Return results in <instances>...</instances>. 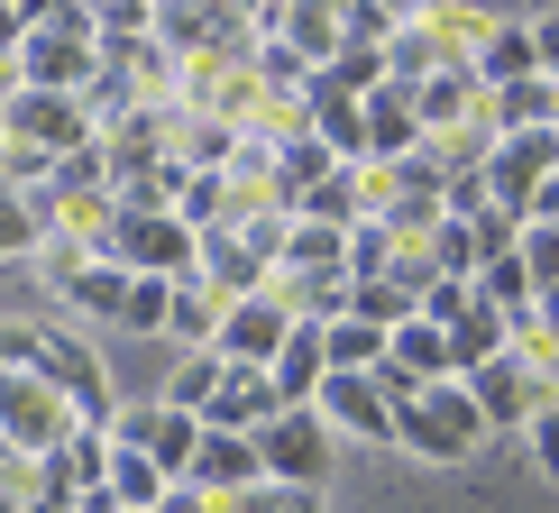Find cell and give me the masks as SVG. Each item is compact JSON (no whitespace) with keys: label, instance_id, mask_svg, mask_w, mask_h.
Here are the masks:
<instances>
[{"label":"cell","instance_id":"1","mask_svg":"<svg viewBox=\"0 0 559 513\" xmlns=\"http://www.w3.org/2000/svg\"><path fill=\"white\" fill-rule=\"evenodd\" d=\"M102 74V19H92V0H74L64 19H46V28L10 37V92H92Z\"/></svg>","mask_w":559,"mask_h":513},{"label":"cell","instance_id":"2","mask_svg":"<svg viewBox=\"0 0 559 513\" xmlns=\"http://www.w3.org/2000/svg\"><path fill=\"white\" fill-rule=\"evenodd\" d=\"M486 431H496V422L477 413V385H468V377L423 385V394L404 404V450H413V458H431V468H459V458H468Z\"/></svg>","mask_w":559,"mask_h":513},{"label":"cell","instance_id":"3","mask_svg":"<svg viewBox=\"0 0 559 513\" xmlns=\"http://www.w3.org/2000/svg\"><path fill=\"white\" fill-rule=\"evenodd\" d=\"M258 450H266V477H275V486H331V468H340V422H331L321 404H285V413L258 431Z\"/></svg>","mask_w":559,"mask_h":513},{"label":"cell","instance_id":"4","mask_svg":"<svg viewBox=\"0 0 559 513\" xmlns=\"http://www.w3.org/2000/svg\"><path fill=\"white\" fill-rule=\"evenodd\" d=\"M110 266H129V275H166V285H193V275H202V229L183 220V212H120Z\"/></svg>","mask_w":559,"mask_h":513},{"label":"cell","instance_id":"5","mask_svg":"<svg viewBox=\"0 0 559 513\" xmlns=\"http://www.w3.org/2000/svg\"><path fill=\"white\" fill-rule=\"evenodd\" d=\"M74 431H83V413H74V394L56 377H10L0 385V440H10L19 458H56Z\"/></svg>","mask_w":559,"mask_h":513},{"label":"cell","instance_id":"6","mask_svg":"<svg viewBox=\"0 0 559 513\" xmlns=\"http://www.w3.org/2000/svg\"><path fill=\"white\" fill-rule=\"evenodd\" d=\"M37 377H56L64 394H74L83 431H120V394H110V367H102V348H92V339H74V331H46Z\"/></svg>","mask_w":559,"mask_h":513},{"label":"cell","instance_id":"7","mask_svg":"<svg viewBox=\"0 0 559 513\" xmlns=\"http://www.w3.org/2000/svg\"><path fill=\"white\" fill-rule=\"evenodd\" d=\"M10 138H28L46 156H83L102 147V120H92L83 92H10Z\"/></svg>","mask_w":559,"mask_h":513},{"label":"cell","instance_id":"8","mask_svg":"<svg viewBox=\"0 0 559 513\" xmlns=\"http://www.w3.org/2000/svg\"><path fill=\"white\" fill-rule=\"evenodd\" d=\"M321 413L340 422V440H394V450H404V413H394V394H385L377 367H331Z\"/></svg>","mask_w":559,"mask_h":513},{"label":"cell","instance_id":"9","mask_svg":"<svg viewBox=\"0 0 559 513\" xmlns=\"http://www.w3.org/2000/svg\"><path fill=\"white\" fill-rule=\"evenodd\" d=\"M486 183H496L504 212L532 220V202L559 183V129H514V138H496V166H486Z\"/></svg>","mask_w":559,"mask_h":513},{"label":"cell","instance_id":"10","mask_svg":"<svg viewBox=\"0 0 559 513\" xmlns=\"http://www.w3.org/2000/svg\"><path fill=\"white\" fill-rule=\"evenodd\" d=\"M468 385H477V413H486L496 431H532V422H542V413L559 404V394L542 385V367H532V358H514V348H504L496 367H477Z\"/></svg>","mask_w":559,"mask_h":513},{"label":"cell","instance_id":"11","mask_svg":"<svg viewBox=\"0 0 559 513\" xmlns=\"http://www.w3.org/2000/svg\"><path fill=\"white\" fill-rule=\"evenodd\" d=\"M120 450H147L166 477H193V458H202V413H175V404H147V413H120Z\"/></svg>","mask_w":559,"mask_h":513},{"label":"cell","instance_id":"12","mask_svg":"<svg viewBox=\"0 0 559 513\" xmlns=\"http://www.w3.org/2000/svg\"><path fill=\"white\" fill-rule=\"evenodd\" d=\"M302 331V321L285 312L275 294H248V302H229V331H221V358L229 367H275L285 358V339Z\"/></svg>","mask_w":559,"mask_h":513},{"label":"cell","instance_id":"13","mask_svg":"<svg viewBox=\"0 0 559 513\" xmlns=\"http://www.w3.org/2000/svg\"><path fill=\"white\" fill-rule=\"evenodd\" d=\"M275 413H285V394H275V377H266V367H229V385L212 394V413H202V422H212V431H248V440H258Z\"/></svg>","mask_w":559,"mask_h":513},{"label":"cell","instance_id":"14","mask_svg":"<svg viewBox=\"0 0 559 513\" xmlns=\"http://www.w3.org/2000/svg\"><path fill=\"white\" fill-rule=\"evenodd\" d=\"M193 486H212V496L266 486V450H258L248 431H212V422H202V458H193Z\"/></svg>","mask_w":559,"mask_h":513},{"label":"cell","instance_id":"15","mask_svg":"<svg viewBox=\"0 0 559 513\" xmlns=\"http://www.w3.org/2000/svg\"><path fill=\"white\" fill-rule=\"evenodd\" d=\"M504 348H514V312L477 294V312H468V321H450V367H459V377H477V367H496Z\"/></svg>","mask_w":559,"mask_h":513},{"label":"cell","instance_id":"16","mask_svg":"<svg viewBox=\"0 0 559 513\" xmlns=\"http://www.w3.org/2000/svg\"><path fill=\"white\" fill-rule=\"evenodd\" d=\"M477 74H486V92H504V83H532V74H542V37H532V19H504V28L486 37Z\"/></svg>","mask_w":559,"mask_h":513},{"label":"cell","instance_id":"17","mask_svg":"<svg viewBox=\"0 0 559 513\" xmlns=\"http://www.w3.org/2000/svg\"><path fill=\"white\" fill-rule=\"evenodd\" d=\"M221 331H229V302L202 285V275H193V285H175V321H166V339H175V348H221Z\"/></svg>","mask_w":559,"mask_h":513},{"label":"cell","instance_id":"18","mask_svg":"<svg viewBox=\"0 0 559 513\" xmlns=\"http://www.w3.org/2000/svg\"><path fill=\"white\" fill-rule=\"evenodd\" d=\"M221 385H229V358H221V348H183L156 404H175V413H212V394H221Z\"/></svg>","mask_w":559,"mask_h":513},{"label":"cell","instance_id":"19","mask_svg":"<svg viewBox=\"0 0 559 513\" xmlns=\"http://www.w3.org/2000/svg\"><path fill=\"white\" fill-rule=\"evenodd\" d=\"M294 220H331V229H358V220H367V166H340L331 183H312V193L294 202Z\"/></svg>","mask_w":559,"mask_h":513},{"label":"cell","instance_id":"20","mask_svg":"<svg viewBox=\"0 0 559 513\" xmlns=\"http://www.w3.org/2000/svg\"><path fill=\"white\" fill-rule=\"evenodd\" d=\"M514 129H559V83H550V74L496 92V138H514Z\"/></svg>","mask_w":559,"mask_h":513},{"label":"cell","instance_id":"21","mask_svg":"<svg viewBox=\"0 0 559 513\" xmlns=\"http://www.w3.org/2000/svg\"><path fill=\"white\" fill-rule=\"evenodd\" d=\"M110 496H120L129 513H156V504H166V496H175V477H166V468H156V458H147V450H120V458H110Z\"/></svg>","mask_w":559,"mask_h":513},{"label":"cell","instance_id":"22","mask_svg":"<svg viewBox=\"0 0 559 513\" xmlns=\"http://www.w3.org/2000/svg\"><path fill=\"white\" fill-rule=\"evenodd\" d=\"M285 266H302V275H348V229H331V220H294Z\"/></svg>","mask_w":559,"mask_h":513},{"label":"cell","instance_id":"23","mask_svg":"<svg viewBox=\"0 0 559 513\" xmlns=\"http://www.w3.org/2000/svg\"><path fill=\"white\" fill-rule=\"evenodd\" d=\"M394 266H404V239H394L385 220H358V229H348V275H358V285H367V275H394Z\"/></svg>","mask_w":559,"mask_h":513},{"label":"cell","instance_id":"24","mask_svg":"<svg viewBox=\"0 0 559 513\" xmlns=\"http://www.w3.org/2000/svg\"><path fill=\"white\" fill-rule=\"evenodd\" d=\"M385 348H394V331H377V321H331V367H385Z\"/></svg>","mask_w":559,"mask_h":513},{"label":"cell","instance_id":"25","mask_svg":"<svg viewBox=\"0 0 559 513\" xmlns=\"http://www.w3.org/2000/svg\"><path fill=\"white\" fill-rule=\"evenodd\" d=\"M221 513H321V486H239V496H221Z\"/></svg>","mask_w":559,"mask_h":513},{"label":"cell","instance_id":"26","mask_svg":"<svg viewBox=\"0 0 559 513\" xmlns=\"http://www.w3.org/2000/svg\"><path fill=\"white\" fill-rule=\"evenodd\" d=\"M166 321H175V285H166V275H138V285H129V312H120V331L166 339Z\"/></svg>","mask_w":559,"mask_h":513},{"label":"cell","instance_id":"27","mask_svg":"<svg viewBox=\"0 0 559 513\" xmlns=\"http://www.w3.org/2000/svg\"><path fill=\"white\" fill-rule=\"evenodd\" d=\"M340 28H348V46H394L404 19H394L385 0H340Z\"/></svg>","mask_w":559,"mask_h":513},{"label":"cell","instance_id":"28","mask_svg":"<svg viewBox=\"0 0 559 513\" xmlns=\"http://www.w3.org/2000/svg\"><path fill=\"white\" fill-rule=\"evenodd\" d=\"M468 312H477V285H468V275H431L423 321H440V331H450V321H468Z\"/></svg>","mask_w":559,"mask_h":513},{"label":"cell","instance_id":"29","mask_svg":"<svg viewBox=\"0 0 559 513\" xmlns=\"http://www.w3.org/2000/svg\"><path fill=\"white\" fill-rule=\"evenodd\" d=\"M175 212L193 220V229H221V220H229V175H193V193H183Z\"/></svg>","mask_w":559,"mask_h":513},{"label":"cell","instance_id":"30","mask_svg":"<svg viewBox=\"0 0 559 513\" xmlns=\"http://www.w3.org/2000/svg\"><path fill=\"white\" fill-rule=\"evenodd\" d=\"M523 266H532V285L559 294V220H532L523 229Z\"/></svg>","mask_w":559,"mask_h":513},{"label":"cell","instance_id":"31","mask_svg":"<svg viewBox=\"0 0 559 513\" xmlns=\"http://www.w3.org/2000/svg\"><path fill=\"white\" fill-rule=\"evenodd\" d=\"M74 0H10V37H28V28H46V19H64Z\"/></svg>","mask_w":559,"mask_h":513},{"label":"cell","instance_id":"32","mask_svg":"<svg viewBox=\"0 0 559 513\" xmlns=\"http://www.w3.org/2000/svg\"><path fill=\"white\" fill-rule=\"evenodd\" d=\"M450 10L486 19V28H504V19H542V10H532V0H450Z\"/></svg>","mask_w":559,"mask_h":513},{"label":"cell","instance_id":"33","mask_svg":"<svg viewBox=\"0 0 559 513\" xmlns=\"http://www.w3.org/2000/svg\"><path fill=\"white\" fill-rule=\"evenodd\" d=\"M532 458H542V477H559V404L532 422Z\"/></svg>","mask_w":559,"mask_h":513},{"label":"cell","instance_id":"34","mask_svg":"<svg viewBox=\"0 0 559 513\" xmlns=\"http://www.w3.org/2000/svg\"><path fill=\"white\" fill-rule=\"evenodd\" d=\"M532 37H542V74H559V10L532 19Z\"/></svg>","mask_w":559,"mask_h":513},{"label":"cell","instance_id":"35","mask_svg":"<svg viewBox=\"0 0 559 513\" xmlns=\"http://www.w3.org/2000/svg\"><path fill=\"white\" fill-rule=\"evenodd\" d=\"M385 10H394V19H431L440 0H385Z\"/></svg>","mask_w":559,"mask_h":513}]
</instances>
